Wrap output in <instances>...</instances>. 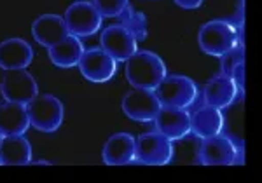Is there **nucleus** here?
Masks as SVG:
<instances>
[{
    "instance_id": "f257e3e1",
    "label": "nucleus",
    "mask_w": 262,
    "mask_h": 183,
    "mask_svg": "<svg viewBox=\"0 0 262 183\" xmlns=\"http://www.w3.org/2000/svg\"><path fill=\"white\" fill-rule=\"evenodd\" d=\"M166 74L168 70L163 59L150 51H137L126 59L124 75L133 87L156 89Z\"/></svg>"
},
{
    "instance_id": "f03ea898",
    "label": "nucleus",
    "mask_w": 262,
    "mask_h": 183,
    "mask_svg": "<svg viewBox=\"0 0 262 183\" xmlns=\"http://www.w3.org/2000/svg\"><path fill=\"white\" fill-rule=\"evenodd\" d=\"M198 42L203 53L210 56L221 58L226 53H229L232 48L242 44L239 32L234 25L224 19H213L205 23L198 33Z\"/></svg>"
},
{
    "instance_id": "7ed1b4c3",
    "label": "nucleus",
    "mask_w": 262,
    "mask_h": 183,
    "mask_svg": "<svg viewBox=\"0 0 262 183\" xmlns=\"http://www.w3.org/2000/svg\"><path fill=\"white\" fill-rule=\"evenodd\" d=\"M161 106L187 108L198 98V86L185 75H168L154 89Z\"/></svg>"
},
{
    "instance_id": "20e7f679",
    "label": "nucleus",
    "mask_w": 262,
    "mask_h": 183,
    "mask_svg": "<svg viewBox=\"0 0 262 183\" xmlns=\"http://www.w3.org/2000/svg\"><path fill=\"white\" fill-rule=\"evenodd\" d=\"M30 126L42 133H53L63 122V103L53 95H37L27 103Z\"/></svg>"
},
{
    "instance_id": "39448f33",
    "label": "nucleus",
    "mask_w": 262,
    "mask_h": 183,
    "mask_svg": "<svg viewBox=\"0 0 262 183\" xmlns=\"http://www.w3.org/2000/svg\"><path fill=\"white\" fill-rule=\"evenodd\" d=\"M0 91H2V96L6 101L21 105H27L28 101L39 95L35 79L27 68L6 70L2 82H0Z\"/></svg>"
},
{
    "instance_id": "423d86ee",
    "label": "nucleus",
    "mask_w": 262,
    "mask_h": 183,
    "mask_svg": "<svg viewBox=\"0 0 262 183\" xmlns=\"http://www.w3.org/2000/svg\"><path fill=\"white\" fill-rule=\"evenodd\" d=\"M135 143H137V159L147 166H164L173 157L171 140L158 131L140 134L135 138Z\"/></svg>"
},
{
    "instance_id": "0eeeda50",
    "label": "nucleus",
    "mask_w": 262,
    "mask_h": 183,
    "mask_svg": "<svg viewBox=\"0 0 262 183\" xmlns=\"http://www.w3.org/2000/svg\"><path fill=\"white\" fill-rule=\"evenodd\" d=\"M121 106H122V112L126 113V117H129L131 121L150 122L158 116L161 103H159L154 89L133 87L122 98Z\"/></svg>"
},
{
    "instance_id": "6e6552de",
    "label": "nucleus",
    "mask_w": 262,
    "mask_h": 183,
    "mask_svg": "<svg viewBox=\"0 0 262 183\" xmlns=\"http://www.w3.org/2000/svg\"><path fill=\"white\" fill-rule=\"evenodd\" d=\"M63 19L67 23L69 33L75 37H90L101 27L100 12L96 11L93 2H86V0H77L72 4L65 11Z\"/></svg>"
},
{
    "instance_id": "1a4fd4ad",
    "label": "nucleus",
    "mask_w": 262,
    "mask_h": 183,
    "mask_svg": "<svg viewBox=\"0 0 262 183\" xmlns=\"http://www.w3.org/2000/svg\"><path fill=\"white\" fill-rule=\"evenodd\" d=\"M77 66L84 79L100 84V82H107V80H111L114 77L117 61L111 54L105 53L101 48H93L84 51Z\"/></svg>"
},
{
    "instance_id": "9d476101",
    "label": "nucleus",
    "mask_w": 262,
    "mask_h": 183,
    "mask_svg": "<svg viewBox=\"0 0 262 183\" xmlns=\"http://www.w3.org/2000/svg\"><path fill=\"white\" fill-rule=\"evenodd\" d=\"M101 49L116 59V61H126L131 54L138 51L137 48V37L128 27L122 25H114L107 27L101 32L100 37Z\"/></svg>"
},
{
    "instance_id": "9b49d317",
    "label": "nucleus",
    "mask_w": 262,
    "mask_h": 183,
    "mask_svg": "<svg viewBox=\"0 0 262 183\" xmlns=\"http://www.w3.org/2000/svg\"><path fill=\"white\" fill-rule=\"evenodd\" d=\"M238 159V148L227 136L215 134L203 138L198 161L205 166H231Z\"/></svg>"
},
{
    "instance_id": "f8f14e48",
    "label": "nucleus",
    "mask_w": 262,
    "mask_h": 183,
    "mask_svg": "<svg viewBox=\"0 0 262 183\" xmlns=\"http://www.w3.org/2000/svg\"><path fill=\"white\" fill-rule=\"evenodd\" d=\"M154 124L158 133L166 138L182 140L191 133V113L185 108H175V106H161L158 116L154 117Z\"/></svg>"
},
{
    "instance_id": "ddd939ff",
    "label": "nucleus",
    "mask_w": 262,
    "mask_h": 183,
    "mask_svg": "<svg viewBox=\"0 0 262 183\" xmlns=\"http://www.w3.org/2000/svg\"><path fill=\"white\" fill-rule=\"evenodd\" d=\"M103 163L108 166H124L137 159V143L129 133H116L105 142L101 150Z\"/></svg>"
},
{
    "instance_id": "4468645a",
    "label": "nucleus",
    "mask_w": 262,
    "mask_h": 183,
    "mask_svg": "<svg viewBox=\"0 0 262 183\" xmlns=\"http://www.w3.org/2000/svg\"><path fill=\"white\" fill-rule=\"evenodd\" d=\"M32 35L44 48L58 44L60 40L69 35V28L63 19V16L58 14H42L32 25Z\"/></svg>"
},
{
    "instance_id": "2eb2a0df",
    "label": "nucleus",
    "mask_w": 262,
    "mask_h": 183,
    "mask_svg": "<svg viewBox=\"0 0 262 183\" xmlns=\"http://www.w3.org/2000/svg\"><path fill=\"white\" fill-rule=\"evenodd\" d=\"M238 96V86L234 80L227 75H215L206 82L203 98H205V105L215 106V108L222 110L232 105V101Z\"/></svg>"
},
{
    "instance_id": "dca6fc26",
    "label": "nucleus",
    "mask_w": 262,
    "mask_h": 183,
    "mask_svg": "<svg viewBox=\"0 0 262 183\" xmlns=\"http://www.w3.org/2000/svg\"><path fill=\"white\" fill-rule=\"evenodd\" d=\"M33 59V49L23 39H7L0 42V68L2 70H19L28 68Z\"/></svg>"
},
{
    "instance_id": "f3484780",
    "label": "nucleus",
    "mask_w": 262,
    "mask_h": 183,
    "mask_svg": "<svg viewBox=\"0 0 262 183\" xmlns=\"http://www.w3.org/2000/svg\"><path fill=\"white\" fill-rule=\"evenodd\" d=\"M224 129V113L215 106L203 105L196 112L191 113V133L200 138L221 134Z\"/></svg>"
},
{
    "instance_id": "a211bd4d",
    "label": "nucleus",
    "mask_w": 262,
    "mask_h": 183,
    "mask_svg": "<svg viewBox=\"0 0 262 183\" xmlns=\"http://www.w3.org/2000/svg\"><path fill=\"white\" fill-rule=\"evenodd\" d=\"M32 161V145L23 134L4 136L0 143V164L25 166Z\"/></svg>"
},
{
    "instance_id": "6ab92c4d",
    "label": "nucleus",
    "mask_w": 262,
    "mask_h": 183,
    "mask_svg": "<svg viewBox=\"0 0 262 183\" xmlns=\"http://www.w3.org/2000/svg\"><path fill=\"white\" fill-rule=\"evenodd\" d=\"M30 127L27 105L6 101L0 105V133L4 136L23 134Z\"/></svg>"
},
{
    "instance_id": "aec40b11",
    "label": "nucleus",
    "mask_w": 262,
    "mask_h": 183,
    "mask_svg": "<svg viewBox=\"0 0 262 183\" xmlns=\"http://www.w3.org/2000/svg\"><path fill=\"white\" fill-rule=\"evenodd\" d=\"M82 53H84V45L79 40V37L69 33L63 40L49 48V59L53 65L60 68H72L79 65V59H81Z\"/></svg>"
},
{
    "instance_id": "412c9836",
    "label": "nucleus",
    "mask_w": 262,
    "mask_h": 183,
    "mask_svg": "<svg viewBox=\"0 0 262 183\" xmlns=\"http://www.w3.org/2000/svg\"><path fill=\"white\" fill-rule=\"evenodd\" d=\"M93 6L101 18H116L128 6V0H93Z\"/></svg>"
},
{
    "instance_id": "4be33fe9",
    "label": "nucleus",
    "mask_w": 262,
    "mask_h": 183,
    "mask_svg": "<svg viewBox=\"0 0 262 183\" xmlns=\"http://www.w3.org/2000/svg\"><path fill=\"white\" fill-rule=\"evenodd\" d=\"M245 61V45L243 42L238 44L236 48H232L229 53H226L224 56H221V70H222V75H227L231 77V72L238 63Z\"/></svg>"
},
{
    "instance_id": "5701e85b",
    "label": "nucleus",
    "mask_w": 262,
    "mask_h": 183,
    "mask_svg": "<svg viewBox=\"0 0 262 183\" xmlns=\"http://www.w3.org/2000/svg\"><path fill=\"white\" fill-rule=\"evenodd\" d=\"M231 79L234 80V84L238 86L239 91H243V87H245V61L238 63V65L232 68Z\"/></svg>"
},
{
    "instance_id": "b1692460",
    "label": "nucleus",
    "mask_w": 262,
    "mask_h": 183,
    "mask_svg": "<svg viewBox=\"0 0 262 183\" xmlns=\"http://www.w3.org/2000/svg\"><path fill=\"white\" fill-rule=\"evenodd\" d=\"M182 9H198L205 0H173Z\"/></svg>"
},
{
    "instance_id": "393cba45",
    "label": "nucleus",
    "mask_w": 262,
    "mask_h": 183,
    "mask_svg": "<svg viewBox=\"0 0 262 183\" xmlns=\"http://www.w3.org/2000/svg\"><path fill=\"white\" fill-rule=\"evenodd\" d=\"M2 138H4V134H2V133H0V143H2Z\"/></svg>"
}]
</instances>
